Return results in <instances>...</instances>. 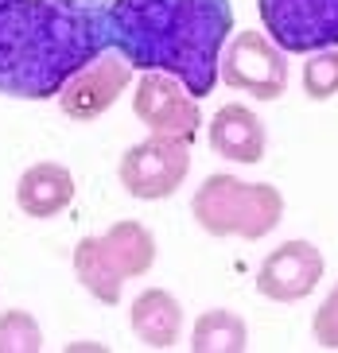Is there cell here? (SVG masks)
Wrapping results in <instances>:
<instances>
[{"mask_svg":"<svg viewBox=\"0 0 338 353\" xmlns=\"http://www.w3.org/2000/svg\"><path fill=\"white\" fill-rule=\"evenodd\" d=\"M109 43L113 0H0V97H59Z\"/></svg>","mask_w":338,"mask_h":353,"instance_id":"6da1fadb","label":"cell"},{"mask_svg":"<svg viewBox=\"0 0 338 353\" xmlns=\"http://www.w3.org/2000/svg\"><path fill=\"white\" fill-rule=\"evenodd\" d=\"M229 32V0H113L117 54L129 66L179 78L191 97L214 94Z\"/></svg>","mask_w":338,"mask_h":353,"instance_id":"7a4b0ae2","label":"cell"},{"mask_svg":"<svg viewBox=\"0 0 338 353\" xmlns=\"http://www.w3.org/2000/svg\"><path fill=\"white\" fill-rule=\"evenodd\" d=\"M191 214L210 237L261 241L284 218V194L272 183H245L234 175H210L191 198Z\"/></svg>","mask_w":338,"mask_h":353,"instance_id":"3957f363","label":"cell"},{"mask_svg":"<svg viewBox=\"0 0 338 353\" xmlns=\"http://www.w3.org/2000/svg\"><path fill=\"white\" fill-rule=\"evenodd\" d=\"M265 35L284 54L338 47V0H256Z\"/></svg>","mask_w":338,"mask_h":353,"instance_id":"277c9868","label":"cell"},{"mask_svg":"<svg viewBox=\"0 0 338 353\" xmlns=\"http://www.w3.org/2000/svg\"><path fill=\"white\" fill-rule=\"evenodd\" d=\"M187 171H191V144L171 140V136H148L144 144H133L121 156L117 179L140 202H160L171 198L183 187Z\"/></svg>","mask_w":338,"mask_h":353,"instance_id":"5b68a950","label":"cell"},{"mask_svg":"<svg viewBox=\"0 0 338 353\" xmlns=\"http://www.w3.org/2000/svg\"><path fill=\"white\" fill-rule=\"evenodd\" d=\"M218 66L229 90L256 101H276L288 90V59L265 32H237Z\"/></svg>","mask_w":338,"mask_h":353,"instance_id":"8992f818","label":"cell"},{"mask_svg":"<svg viewBox=\"0 0 338 353\" xmlns=\"http://www.w3.org/2000/svg\"><path fill=\"white\" fill-rule=\"evenodd\" d=\"M133 113L140 117V125H148L152 136H171V140H195L203 113H198V97L183 90L179 78L164 70H144L140 85L133 94Z\"/></svg>","mask_w":338,"mask_h":353,"instance_id":"52a82bcc","label":"cell"},{"mask_svg":"<svg viewBox=\"0 0 338 353\" xmlns=\"http://www.w3.org/2000/svg\"><path fill=\"white\" fill-rule=\"evenodd\" d=\"M129 82H133V66L124 63V59L97 54L90 66H82L59 90V109L71 121H78V125L97 121L102 113H109L113 105H117V97L129 90Z\"/></svg>","mask_w":338,"mask_h":353,"instance_id":"ba28073f","label":"cell"},{"mask_svg":"<svg viewBox=\"0 0 338 353\" xmlns=\"http://www.w3.org/2000/svg\"><path fill=\"white\" fill-rule=\"evenodd\" d=\"M323 280V252L311 241H284L272 249L256 272V291L272 303L308 299Z\"/></svg>","mask_w":338,"mask_h":353,"instance_id":"9c48e42d","label":"cell"},{"mask_svg":"<svg viewBox=\"0 0 338 353\" xmlns=\"http://www.w3.org/2000/svg\"><path fill=\"white\" fill-rule=\"evenodd\" d=\"M265 125L249 105H222L210 121V148L234 163H261L265 159Z\"/></svg>","mask_w":338,"mask_h":353,"instance_id":"30bf717a","label":"cell"},{"mask_svg":"<svg viewBox=\"0 0 338 353\" xmlns=\"http://www.w3.org/2000/svg\"><path fill=\"white\" fill-rule=\"evenodd\" d=\"M16 202L28 218H59L74 202V175L62 163H31L16 183Z\"/></svg>","mask_w":338,"mask_h":353,"instance_id":"8fae6325","label":"cell"},{"mask_svg":"<svg viewBox=\"0 0 338 353\" xmlns=\"http://www.w3.org/2000/svg\"><path fill=\"white\" fill-rule=\"evenodd\" d=\"M129 326H133V334L144 345L171 350V345H179V334H183V307H179V299H175L171 291L148 288L133 299Z\"/></svg>","mask_w":338,"mask_h":353,"instance_id":"7c38bea8","label":"cell"},{"mask_svg":"<svg viewBox=\"0 0 338 353\" xmlns=\"http://www.w3.org/2000/svg\"><path fill=\"white\" fill-rule=\"evenodd\" d=\"M74 276H78V283H82L97 303H105V307H117V303H121L124 276L109 260L102 237H82L74 245Z\"/></svg>","mask_w":338,"mask_h":353,"instance_id":"4fadbf2b","label":"cell"},{"mask_svg":"<svg viewBox=\"0 0 338 353\" xmlns=\"http://www.w3.org/2000/svg\"><path fill=\"white\" fill-rule=\"evenodd\" d=\"M102 245L109 252V260L121 268L124 280H136L156 264V237L140 221H113L102 233Z\"/></svg>","mask_w":338,"mask_h":353,"instance_id":"5bb4252c","label":"cell"},{"mask_svg":"<svg viewBox=\"0 0 338 353\" xmlns=\"http://www.w3.org/2000/svg\"><path fill=\"white\" fill-rule=\"evenodd\" d=\"M249 345V326L234 311H206L191 330V350L195 353H241Z\"/></svg>","mask_w":338,"mask_h":353,"instance_id":"9a60e30c","label":"cell"},{"mask_svg":"<svg viewBox=\"0 0 338 353\" xmlns=\"http://www.w3.org/2000/svg\"><path fill=\"white\" fill-rule=\"evenodd\" d=\"M43 350V330L31 311H12L0 314V353H39Z\"/></svg>","mask_w":338,"mask_h":353,"instance_id":"2e32d148","label":"cell"},{"mask_svg":"<svg viewBox=\"0 0 338 353\" xmlns=\"http://www.w3.org/2000/svg\"><path fill=\"white\" fill-rule=\"evenodd\" d=\"M303 94L311 101H330L338 94V47L315 51L303 63Z\"/></svg>","mask_w":338,"mask_h":353,"instance_id":"e0dca14e","label":"cell"},{"mask_svg":"<svg viewBox=\"0 0 338 353\" xmlns=\"http://www.w3.org/2000/svg\"><path fill=\"white\" fill-rule=\"evenodd\" d=\"M311 334H315L319 350H338V283L330 288V295L311 319Z\"/></svg>","mask_w":338,"mask_h":353,"instance_id":"ac0fdd59","label":"cell"}]
</instances>
